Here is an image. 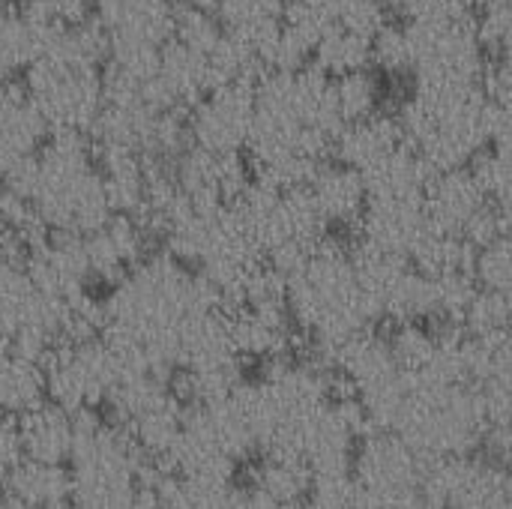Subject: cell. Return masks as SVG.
<instances>
[{"label":"cell","instance_id":"1","mask_svg":"<svg viewBox=\"0 0 512 509\" xmlns=\"http://www.w3.org/2000/svg\"><path fill=\"white\" fill-rule=\"evenodd\" d=\"M9 186L30 201L42 228L54 234L84 237L114 216L93 141L78 132H51L21 180Z\"/></svg>","mask_w":512,"mask_h":509},{"label":"cell","instance_id":"2","mask_svg":"<svg viewBox=\"0 0 512 509\" xmlns=\"http://www.w3.org/2000/svg\"><path fill=\"white\" fill-rule=\"evenodd\" d=\"M132 366L111 348L105 336L87 342H63L45 357L48 402L84 417L108 405L117 384Z\"/></svg>","mask_w":512,"mask_h":509},{"label":"cell","instance_id":"3","mask_svg":"<svg viewBox=\"0 0 512 509\" xmlns=\"http://www.w3.org/2000/svg\"><path fill=\"white\" fill-rule=\"evenodd\" d=\"M423 474H426V462L399 435L369 432L354 447L351 483L357 489L360 509L420 489Z\"/></svg>","mask_w":512,"mask_h":509},{"label":"cell","instance_id":"4","mask_svg":"<svg viewBox=\"0 0 512 509\" xmlns=\"http://www.w3.org/2000/svg\"><path fill=\"white\" fill-rule=\"evenodd\" d=\"M255 123V81H234L204 93L186 114L189 141L207 153H243Z\"/></svg>","mask_w":512,"mask_h":509},{"label":"cell","instance_id":"5","mask_svg":"<svg viewBox=\"0 0 512 509\" xmlns=\"http://www.w3.org/2000/svg\"><path fill=\"white\" fill-rule=\"evenodd\" d=\"M51 129L42 114L27 99L24 87L3 81L0 84V183H18L30 168Z\"/></svg>","mask_w":512,"mask_h":509},{"label":"cell","instance_id":"6","mask_svg":"<svg viewBox=\"0 0 512 509\" xmlns=\"http://www.w3.org/2000/svg\"><path fill=\"white\" fill-rule=\"evenodd\" d=\"M174 0H93V21L108 45H165L177 24Z\"/></svg>","mask_w":512,"mask_h":509},{"label":"cell","instance_id":"7","mask_svg":"<svg viewBox=\"0 0 512 509\" xmlns=\"http://www.w3.org/2000/svg\"><path fill=\"white\" fill-rule=\"evenodd\" d=\"M489 204L492 201L474 180L471 168H453V171L432 174L426 195H423V213H426L429 228L435 234L459 237V240H465L468 228L477 222V216Z\"/></svg>","mask_w":512,"mask_h":509},{"label":"cell","instance_id":"8","mask_svg":"<svg viewBox=\"0 0 512 509\" xmlns=\"http://www.w3.org/2000/svg\"><path fill=\"white\" fill-rule=\"evenodd\" d=\"M150 228L135 216L114 213L105 225L81 237L93 282L117 285L126 273H132L141 261H147Z\"/></svg>","mask_w":512,"mask_h":509},{"label":"cell","instance_id":"9","mask_svg":"<svg viewBox=\"0 0 512 509\" xmlns=\"http://www.w3.org/2000/svg\"><path fill=\"white\" fill-rule=\"evenodd\" d=\"M309 192H312V201L330 231L360 234L369 192H366V180L357 168L327 159L309 180Z\"/></svg>","mask_w":512,"mask_h":509},{"label":"cell","instance_id":"10","mask_svg":"<svg viewBox=\"0 0 512 509\" xmlns=\"http://www.w3.org/2000/svg\"><path fill=\"white\" fill-rule=\"evenodd\" d=\"M18 441L21 459L69 468L78 444V417L51 402H42L39 408L18 417Z\"/></svg>","mask_w":512,"mask_h":509},{"label":"cell","instance_id":"11","mask_svg":"<svg viewBox=\"0 0 512 509\" xmlns=\"http://www.w3.org/2000/svg\"><path fill=\"white\" fill-rule=\"evenodd\" d=\"M402 144L405 141H402V129H399L396 114L378 111L372 117L345 123L336 132L333 159L342 162V165H351V168H357L363 174V171H369L372 165H378L384 156H390Z\"/></svg>","mask_w":512,"mask_h":509},{"label":"cell","instance_id":"12","mask_svg":"<svg viewBox=\"0 0 512 509\" xmlns=\"http://www.w3.org/2000/svg\"><path fill=\"white\" fill-rule=\"evenodd\" d=\"M48 402L45 393V357L0 342V411L24 417Z\"/></svg>","mask_w":512,"mask_h":509},{"label":"cell","instance_id":"13","mask_svg":"<svg viewBox=\"0 0 512 509\" xmlns=\"http://www.w3.org/2000/svg\"><path fill=\"white\" fill-rule=\"evenodd\" d=\"M6 501L21 509L72 504V477H69V468L21 459L9 471Z\"/></svg>","mask_w":512,"mask_h":509},{"label":"cell","instance_id":"14","mask_svg":"<svg viewBox=\"0 0 512 509\" xmlns=\"http://www.w3.org/2000/svg\"><path fill=\"white\" fill-rule=\"evenodd\" d=\"M54 27L27 15L21 6L0 9V75L27 72V66L45 51Z\"/></svg>","mask_w":512,"mask_h":509},{"label":"cell","instance_id":"15","mask_svg":"<svg viewBox=\"0 0 512 509\" xmlns=\"http://www.w3.org/2000/svg\"><path fill=\"white\" fill-rule=\"evenodd\" d=\"M315 66L321 72H327L330 78H342L348 72H360L369 69L372 63V36H363L357 30H348L342 24H336L333 30H327L318 45H315Z\"/></svg>","mask_w":512,"mask_h":509},{"label":"cell","instance_id":"16","mask_svg":"<svg viewBox=\"0 0 512 509\" xmlns=\"http://www.w3.org/2000/svg\"><path fill=\"white\" fill-rule=\"evenodd\" d=\"M381 99H384V87L375 69H360V72L333 78V102H336L342 126L378 114Z\"/></svg>","mask_w":512,"mask_h":509},{"label":"cell","instance_id":"17","mask_svg":"<svg viewBox=\"0 0 512 509\" xmlns=\"http://www.w3.org/2000/svg\"><path fill=\"white\" fill-rule=\"evenodd\" d=\"M282 21L315 48L318 39L339 24L336 0H285Z\"/></svg>","mask_w":512,"mask_h":509},{"label":"cell","instance_id":"18","mask_svg":"<svg viewBox=\"0 0 512 509\" xmlns=\"http://www.w3.org/2000/svg\"><path fill=\"white\" fill-rule=\"evenodd\" d=\"M372 60L387 75H414V48L405 24H384L372 36Z\"/></svg>","mask_w":512,"mask_h":509},{"label":"cell","instance_id":"19","mask_svg":"<svg viewBox=\"0 0 512 509\" xmlns=\"http://www.w3.org/2000/svg\"><path fill=\"white\" fill-rule=\"evenodd\" d=\"M477 9V33L483 45H498L512 33V0H474Z\"/></svg>","mask_w":512,"mask_h":509},{"label":"cell","instance_id":"20","mask_svg":"<svg viewBox=\"0 0 512 509\" xmlns=\"http://www.w3.org/2000/svg\"><path fill=\"white\" fill-rule=\"evenodd\" d=\"M186 6H195V9H204V12H213V15H219L222 12V6L228 3V0H183Z\"/></svg>","mask_w":512,"mask_h":509},{"label":"cell","instance_id":"21","mask_svg":"<svg viewBox=\"0 0 512 509\" xmlns=\"http://www.w3.org/2000/svg\"><path fill=\"white\" fill-rule=\"evenodd\" d=\"M0 9H3V0H0Z\"/></svg>","mask_w":512,"mask_h":509}]
</instances>
